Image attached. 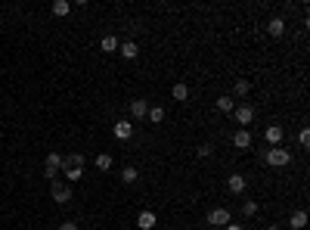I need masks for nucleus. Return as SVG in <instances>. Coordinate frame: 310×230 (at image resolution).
<instances>
[{
  "mask_svg": "<svg viewBox=\"0 0 310 230\" xmlns=\"http://www.w3.org/2000/svg\"><path fill=\"white\" fill-rule=\"evenodd\" d=\"M264 162H267L270 168H285V165L291 162V149H282V146H270V149L264 152Z\"/></svg>",
  "mask_w": 310,
  "mask_h": 230,
  "instance_id": "nucleus-1",
  "label": "nucleus"
},
{
  "mask_svg": "<svg viewBox=\"0 0 310 230\" xmlns=\"http://www.w3.org/2000/svg\"><path fill=\"white\" fill-rule=\"evenodd\" d=\"M62 174V156L59 152H47V162H44V178L47 181H56Z\"/></svg>",
  "mask_w": 310,
  "mask_h": 230,
  "instance_id": "nucleus-2",
  "label": "nucleus"
},
{
  "mask_svg": "<svg viewBox=\"0 0 310 230\" xmlns=\"http://www.w3.org/2000/svg\"><path fill=\"white\" fill-rule=\"evenodd\" d=\"M50 199L56 202V205H68V202H71V184L53 181V187H50Z\"/></svg>",
  "mask_w": 310,
  "mask_h": 230,
  "instance_id": "nucleus-3",
  "label": "nucleus"
},
{
  "mask_svg": "<svg viewBox=\"0 0 310 230\" xmlns=\"http://www.w3.org/2000/svg\"><path fill=\"white\" fill-rule=\"evenodd\" d=\"M205 221H208L211 227H227V224L233 221V215H230V211H227V208L221 205V208H211V211H208V218H205Z\"/></svg>",
  "mask_w": 310,
  "mask_h": 230,
  "instance_id": "nucleus-4",
  "label": "nucleus"
},
{
  "mask_svg": "<svg viewBox=\"0 0 310 230\" xmlns=\"http://www.w3.org/2000/svg\"><path fill=\"white\" fill-rule=\"evenodd\" d=\"M233 118L239 121L242 128H245V125H251V121H254V106H248V103H239V106L233 109Z\"/></svg>",
  "mask_w": 310,
  "mask_h": 230,
  "instance_id": "nucleus-5",
  "label": "nucleus"
},
{
  "mask_svg": "<svg viewBox=\"0 0 310 230\" xmlns=\"http://www.w3.org/2000/svg\"><path fill=\"white\" fill-rule=\"evenodd\" d=\"M112 134H115V140H131V137H134V125H131V118H118L115 125H112Z\"/></svg>",
  "mask_w": 310,
  "mask_h": 230,
  "instance_id": "nucleus-6",
  "label": "nucleus"
},
{
  "mask_svg": "<svg viewBox=\"0 0 310 230\" xmlns=\"http://www.w3.org/2000/svg\"><path fill=\"white\" fill-rule=\"evenodd\" d=\"M245 187H248L245 174H230V178H227V190L233 193V196H242V193H245Z\"/></svg>",
  "mask_w": 310,
  "mask_h": 230,
  "instance_id": "nucleus-7",
  "label": "nucleus"
},
{
  "mask_svg": "<svg viewBox=\"0 0 310 230\" xmlns=\"http://www.w3.org/2000/svg\"><path fill=\"white\" fill-rule=\"evenodd\" d=\"M282 137H285L282 125H267V131H264V140H267V146H279V143H282Z\"/></svg>",
  "mask_w": 310,
  "mask_h": 230,
  "instance_id": "nucleus-8",
  "label": "nucleus"
},
{
  "mask_svg": "<svg viewBox=\"0 0 310 230\" xmlns=\"http://www.w3.org/2000/svg\"><path fill=\"white\" fill-rule=\"evenodd\" d=\"M127 112H131V118H134V121H143V118H146V112H149V103H146V100H131Z\"/></svg>",
  "mask_w": 310,
  "mask_h": 230,
  "instance_id": "nucleus-9",
  "label": "nucleus"
},
{
  "mask_svg": "<svg viewBox=\"0 0 310 230\" xmlns=\"http://www.w3.org/2000/svg\"><path fill=\"white\" fill-rule=\"evenodd\" d=\"M233 146L236 149H251V131L248 128H239L233 134Z\"/></svg>",
  "mask_w": 310,
  "mask_h": 230,
  "instance_id": "nucleus-10",
  "label": "nucleus"
},
{
  "mask_svg": "<svg viewBox=\"0 0 310 230\" xmlns=\"http://www.w3.org/2000/svg\"><path fill=\"white\" fill-rule=\"evenodd\" d=\"M267 34H270V38H282V34H285V19H282V16H276V19L267 22Z\"/></svg>",
  "mask_w": 310,
  "mask_h": 230,
  "instance_id": "nucleus-11",
  "label": "nucleus"
},
{
  "mask_svg": "<svg viewBox=\"0 0 310 230\" xmlns=\"http://www.w3.org/2000/svg\"><path fill=\"white\" fill-rule=\"evenodd\" d=\"M62 174H65V184H78L84 178V168L81 165H62Z\"/></svg>",
  "mask_w": 310,
  "mask_h": 230,
  "instance_id": "nucleus-12",
  "label": "nucleus"
},
{
  "mask_svg": "<svg viewBox=\"0 0 310 230\" xmlns=\"http://www.w3.org/2000/svg\"><path fill=\"white\" fill-rule=\"evenodd\" d=\"M137 227H140V230H152V227H155V211L143 208L140 215H137Z\"/></svg>",
  "mask_w": 310,
  "mask_h": 230,
  "instance_id": "nucleus-13",
  "label": "nucleus"
},
{
  "mask_svg": "<svg viewBox=\"0 0 310 230\" xmlns=\"http://www.w3.org/2000/svg\"><path fill=\"white\" fill-rule=\"evenodd\" d=\"M118 53L124 59H137L140 56V47H137V41H124V44H118Z\"/></svg>",
  "mask_w": 310,
  "mask_h": 230,
  "instance_id": "nucleus-14",
  "label": "nucleus"
},
{
  "mask_svg": "<svg viewBox=\"0 0 310 230\" xmlns=\"http://www.w3.org/2000/svg\"><path fill=\"white\" fill-rule=\"evenodd\" d=\"M288 224H291V230H304V227H307V211H304V208H298V211H291V218H288Z\"/></svg>",
  "mask_w": 310,
  "mask_h": 230,
  "instance_id": "nucleus-15",
  "label": "nucleus"
},
{
  "mask_svg": "<svg viewBox=\"0 0 310 230\" xmlns=\"http://www.w3.org/2000/svg\"><path fill=\"white\" fill-rule=\"evenodd\" d=\"M171 100H177V103H186V100H189V87H186L183 81H180V84H174V87H171Z\"/></svg>",
  "mask_w": 310,
  "mask_h": 230,
  "instance_id": "nucleus-16",
  "label": "nucleus"
},
{
  "mask_svg": "<svg viewBox=\"0 0 310 230\" xmlns=\"http://www.w3.org/2000/svg\"><path fill=\"white\" fill-rule=\"evenodd\" d=\"M137 181H140V171L134 165H124L121 168V184H137Z\"/></svg>",
  "mask_w": 310,
  "mask_h": 230,
  "instance_id": "nucleus-17",
  "label": "nucleus"
},
{
  "mask_svg": "<svg viewBox=\"0 0 310 230\" xmlns=\"http://www.w3.org/2000/svg\"><path fill=\"white\" fill-rule=\"evenodd\" d=\"M99 50L102 53H118V38L115 34H106V38L99 41Z\"/></svg>",
  "mask_w": 310,
  "mask_h": 230,
  "instance_id": "nucleus-18",
  "label": "nucleus"
},
{
  "mask_svg": "<svg viewBox=\"0 0 310 230\" xmlns=\"http://www.w3.org/2000/svg\"><path fill=\"white\" fill-rule=\"evenodd\" d=\"M146 118H149L152 125H161V121H165V109H161V106H149V112H146Z\"/></svg>",
  "mask_w": 310,
  "mask_h": 230,
  "instance_id": "nucleus-19",
  "label": "nucleus"
},
{
  "mask_svg": "<svg viewBox=\"0 0 310 230\" xmlns=\"http://www.w3.org/2000/svg\"><path fill=\"white\" fill-rule=\"evenodd\" d=\"M50 10H53V16H59V19H62V16L71 13V4H68V0H56V4H53Z\"/></svg>",
  "mask_w": 310,
  "mask_h": 230,
  "instance_id": "nucleus-20",
  "label": "nucleus"
},
{
  "mask_svg": "<svg viewBox=\"0 0 310 230\" xmlns=\"http://www.w3.org/2000/svg\"><path fill=\"white\" fill-rule=\"evenodd\" d=\"M248 91H251V84H248L245 78H239V81L233 84V94H236V97H248ZM236 97H233V100H236Z\"/></svg>",
  "mask_w": 310,
  "mask_h": 230,
  "instance_id": "nucleus-21",
  "label": "nucleus"
},
{
  "mask_svg": "<svg viewBox=\"0 0 310 230\" xmlns=\"http://www.w3.org/2000/svg\"><path fill=\"white\" fill-rule=\"evenodd\" d=\"M233 109H236V100L233 97H221V100H217V112H227L230 115Z\"/></svg>",
  "mask_w": 310,
  "mask_h": 230,
  "instance_id": "nucleus-22",
  "label": "nucleus"
},
{
  "mask_svg": "<svg viewBox=\"0 0 310 230\" xmlns=\"http://www.w3.org/2000/svg\"><path fill=\"white\" fill-rule=\"evenodd\" d=\"M258 215V202L254 199H242V218H254Z\"/></svg>",
  "mask_w": 310,
  "mask_h": 230,
  "instance_id": "nucleus-23",
  "label": "nucleus"
},
{
  "mask_svg": "<svg viewBox=\"0 0 310 230\" xmlns=\"http://www.w3.org/2000/svg\"><path fill=\"white\" fill-rule=\"evenodd\" d=\"M96 168H99V171H109V168H112V156L99 152V156H96Z\"/></svg>",
  "mask_w": 310,
  "mask_h": 230,
  "instance_id": "nucleus-24",
  "label": "nucleus"
},
{
  "mask_svg": "<svg viewBox=\"0 0 310 230\" xmlns=\"http://www.w3.org/2000/svg\"><path fill=\"white\" fill-rule=\"evenodd\" d=\"M62 165H81V168H84V156H81V152H71V156H62Z\"/></svg>",
  "mask_w": 310,
  "mask_h": 230,
  "instance_id": "nucleus-25",
  "label": "nucleus"
},
{
  "mask_svg": "<svg viewBox=\"0 0 310 230\" xmlns=\"http://www.w3.org/2000/svg\"><path fill=\"white\" fill-rule=\"evenodd\" d=\"M211 152H214V146H211V143H202V146H198V159H208Z\"/></svg>",
  "mask_w": 310,
  "mask_h": 230,
  "instance_id": "nucleus-26",
  "label": "nucleus"
},
{
  "mask_svg": "<svg viewBox=\"0 0 310 230\" xmlns=\"http://www.w3.org/2000/svg\"><path fill=\"white\" fill-rule=\"evenodd\" d=\"M298 143H301V146H310V131H307V128L298 134Z\"/></svg>",
  "mask_w": 310,
  "mask_h": 230,
  "instance_id": "nucleus-27",
  "label": "nucleus"
},
{
  "mask_svg": "<svg viewBox=\"0 0 310 230\" xmlns=\"http://www.w3.org/2000/svg\"><path fill=\"white\" fill-rule=\"evenodd\" d=\"M56 230H81V227H78V224H75V221H62V224H59V227H56Z\"/></svg>",
  "mask_w": 310,
  "mask_h": 230,
  "instance_id": "nucleus-28",
  "label": "nucleus"
},
{
  "mask_svg": "<svg viewBox=\"0 0 310 230\" xmlns=\"http://www.w3.org/2000/svg\"><path fill=\"white\" fill-rule=\"evenodd\" d=\"M224 230H245V227H242V224H227Z\"/></svg>",
  "mask_w": 310,
  "mask_h": 230,
  "instance_id": "nucleus-29",
  "label": "nucleus"
},
{
  "mask_svg": "<svg viewBox=\"0 0 310 230\" xmlns=\"http://www.w3.org/2000/svg\"><path fill=\"white\" fill-rule=\"evenodd\" d=\"M264 230H279V227H264Z\"/></svg>",
  "mask_w": 310,
  "mask_h": 230,
  "instance_id": "nucleus-30",
  "label": "nucleus"
}]
</instances>
